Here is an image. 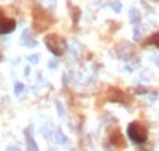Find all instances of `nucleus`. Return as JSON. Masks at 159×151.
<instances>
[{"mask_svg":"<svg viewBox=\"0 0 159 151\" xmlns=\"http://www.w3.org/2000/svg\"><path fill=\"white\" fill-rule=\"evenodd\" d=\"M127 137L134 143H145L147 142V137H148V129L142 122L134 121L127 126Z\"/></svg>","mask_w":159,"mask_h":151,"instance_id":"f257e3e1","label":"nucleus"},{"mask_svg":"<svg viewBox=\"0 0 159 151\" xmlns=\"http://www.w3.org/2000/svg\"><path fill=\"white\" fill-rule=\"evenodd\" d=\"M45 43L48 46V49L54 54V56H62V54L65 53V49H67V42L59 37L57 34H49L45 37Z\"/></svg>","mask_w":159,"mask_h":151,"instance_id":"f03ea898","label":"nucleus"},{"mask_svg":"<svg viewBox=\"0 0 159 151\" xmlns=\"http://www.w3.org/2000/svg\"><path fill=\"white\" fill-rule=\"evenodd\" d=\"M51 22H52V18L45 10H42L40 7L34 8V27L37 32H43L48 25H51Z\"/></svg>","mask_w":159,"mask_h":151,"instance_id":"7ed1b4c3","label":"nucleus"},{"mask_svg":"<svg viewBox=\"0 0 159 151\" xmlns=\"http://www.w3.org/2000/svg\"><path fill=\"white\" fill-rule=\"evenodd\" d=\"M16 29V21L11 19V18H7L3 10L0 8V35H5V34H10Z\"/></svg>","mask_w":159,"mask_h":151,"instance_id":"20e7f679","label":"nucleus"},{"mask_svg":"<svg viewBox=\"0 0 159 151\" xmlns=\"http://www.w3.org/2000/svg\"><path fill=\"white\" fill-rule=\"evenodd\" d=\"M116 54L124 61H130V57L134 56V48L129 43H121V45L116 46Z\"/></svg>","mask_w":159,"mask_h":151,"instance_id":"39448f33","label":"nucleus"},{"mask_svg":"<svg viewBox=\"0 0 159 151\" xmlns=\"http://www.w3.org/2000/svg\"><path fill=\"white\" fill-rule=\"evenodd\" d=\"M108 100L110 102H123V103H129V97L123 92L119 91L118 88H111L110 92H108Z\"/></svg>","mask_w":159,"mask_h":151,"instance_id":"423d86ee","label":"nucleus"},{"mask_svg":"<svg viewBox=\"0 0 159 151\" xmlns=\"http://www.w3.org/2000/svg\"><path fill=\"white\" fill-rule=\"evenodd\" d=\"M110 142L116 146V148H124V139H123V135L119 134V130H116V132H113L111 135H110Z\"/></svg>","mask_w":159,"mask_h":151,"instance_id":"0eeeda50","label":"nucleus"},{"mask_svg":"<svg viewBox=\"0 0 159 151\" xmlns=\"http://www.w3.org/2000/svg\"><path fill=\"white\" fill-rule=\"evenodd\" d=\"M21 43L25 45V46H35V45H37V42H35V40L32 38V35H30V30L25 29V30L22 32V35H21Z\"/></svg>","mask_w":159,"mask_h":151,"instance_id":"6e6552de","label":"nucleus"},{"mask_svg":"<svg viewBox=\"0 0 159 151\" xmlns=\"http://www.w3.org/2000/svg\"><path fill=\"white\" fill-rule=\"evenodd\" d=\"M25 145H27V151H38V146L30 135V129L25 130Z\"/></svg>","mask_w":159,"mask_h":151,"instance_id":"1a4fd4ad","label":"nucleus"},{"mask_svg":"<svg viewBox=\"0 0 159 151\" xmlns=\"http://www.w3.org/2000/svg\"><path fill=\"white\" fill-rule=\"evenodd\" d=\"M129 19L134 25H139L140 21H142V16H140V11H137L135 8H130L129 10Z\"/></svg>","mask_w":159,"mask_h":151,"instance_id":"9d476101","label":"nucleus"},{"mask_svg":"<svg viewBox=\"0 0 159 151\" xmlns=\"http://www.w3.org/2000/svg\"><path fill=\"white\" fill-rule=\"evenodd\" d=\"M54 142H56L57 145H67V143H69L67 137H65L61 130H56V132H54Z\"/></svg>","mask_w":159,"mask_h":151,"instance_id":"9b49d317","label":"nucleus"},{"mask_svg":"<svg viewBox=\"0 0 159 151\" xmlns=\"http://www.w3.org/2000/svg\"><path fill=\"white\" fill-rule=\"evenodd\" d=\"M147 45H154V46H157V48H159V32L153 34V35L147 40Z\"/></svg>","mask_w":159,"mask_h":151,"instance_id":"f8f14e48","label":"nucleus"},{"mask_svg":"<svg viewBox=\"0 0 159 151\" xmlns=\"http://www.w3.org/2000/svg\"><path fill=\"white\" fill-rule=\"evenodd\" d=\"M22 92H24V85L22 83H16L15 85V94L16 95H21Z\"/></svg>","mask_w":159,"mask_h":151,"instance_id":"ddd939ff","label":"nucleus"},{"mask_svg":"<svg viewBox=\"0 0 159 151\" xmlns=\"http://www.w3.org/2000/svg\"><path fill=\"white\" fill-rule=\"evenodd\" d=\"M27 61L30 64H37L40 61V56H38V54H30V56H27Z\"/></svg>","mask_w":159,"mask_h":151,"instance_id":"4468645a","label":"nucleus"},{"mask_svg":"<svg viewBox=\"0 0 159 151\" xmlns=\"http://www.w3.org/2000/svg\"><path fill=\"white\" fill-rule=\"evenodd\" d=\"M56 107H57V112H59V116H61V118H64V115H65V112H64V108H62V103H61L59 100L56 102Z\"/></svg>","mask_w":159,"mask_h":151,"instance_id":"2eb2a0df","label":"nucleus"},{"mask_svg":"<svg viewBox=\"0 0 159 151\" xmlns=\"http://www.w3.org/2000/svg\"><path fill=\"white\" fill-rule=\"evenodd\" d=\"M110 7H111L115 11H121V8H123V5L119 3V2H113V3H110Z\"/></svg>","mask_w":159,"mask_h":151,"instance_id":"dca6fc26","label":"nucleus"},{"mask_svg":"<svg viewBox=\"0 0 159 151\" xmlns=\"http://www.w3.org/2000/svg\"><path fill=\"white\" fill-rule=\"evenodd\" d=\"M72 11H73V22H76L78 18H80V10L78 8H72Z\"/></svg>","mask_w":159,"mask_h":151,"instance_id":"f3484780","label":"nucleus"},{"mask_svg":"<svg viewBox=\"0 0 159 151\" xmlns=\"http://www.w3.org/2000/svg\"><path fill=\"white\" fill-rule=\"evenodd\" d=\"M142 38V30H139V27H135L134 30V40H140Z\"/></svg>","mask_w":159,"mask_h":151,"instance_id":"a211bd4d","label":"nucleus"},{"mask_svg":"<svg viewBox=\"0 0 159 151\" xmlns=\"http://www.w3.org/2000/svg\"><path fill=\"white\" fill-rule=\"evenodd\" d=\"M48 67H49V68H56V67H57V61H49Z\"/></svg>","mask_w":159,"mask_h":151,"instance_id":"6ab92c4d","label":"nucleus"},{"mask_svg":"<svg viewBox=\"0 0 159 151\" xmlns=\"http://www.w3.org/2000/svg\"><path fill=\"white\" fill-rule=\"evenodd\" d=\"M135 92H137V94H145V92H147V89H143V88H137V89H135Z\"/></svg>","mask_w":159,"mask_h":151,"instance_id":"aec40b11","label":"nucleus"},{"mask_svg":"<svg viewBox=\"0 0 159 151\" xmlns=\"http://www.w3.org/2000/svg\"><path fill=\"white\" fill-rule=\"evenodd\" d=\"M7 151H21L19 148H16V146H8L7 148Z\"/></svg>","mask_w":159,"mask_h":151,"instance_id":"412c9836","label":"nucleus"},{"mask_svg":"<svg viewBox=\"0 0 159 151\" xmlns=\"http://www.w3.org/2000/svg\"><path fill=\"white\" fill-rule=\"evenodd\" d=\"M0 61H2V53H0Z\"/></svg>","mask_w":159,"mask_h":151,"instance_id":"4be33fe9","label":"nucleus"}]
</instances>
